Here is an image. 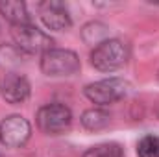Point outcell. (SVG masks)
Returning a JSON list of instances; mask_svg holds the SVG:
<instances>
[{"mask_svg": "<svg viewBox=\"0 0 159 157\" xmlns=\"http://www.w3.org/2000/svg\"><path fill=\"white\" fill-rule=\"evenodd\" d=\"M32 87L26 76L19 74V72H7L2 81H0V94L7 104H22L30 98Z\"/></svg>", "mask_w": 159, "mask_h": 157, "instance_id": "ba28073f", "label": "cell"}, {"mask_svg": "<svg viewBox=\"0 0 159 157\" xmlns=\"http://www.w3.org/2000/svg\"><path fill=\"white\" fill-rule=\"evenodd\" d=\"M129 92H131V83L119 76L93 81V83L85 85V89H83L85 98L91 104H96L100 107L124 100Z\"/></svg>", "mask_w": 159, "mask_h": 157, "instance_id": "7a4b0ae2", "label": "cell"}, {"mask_svg": "<svg viewBox=\"0 0 159 157\" xmlns=\"http://www.w3.org/2000/svg\"><path fill=\"white\" fill-rule=\"evenodd\" d=\"M32 137L30 122L20 115H9L0 122V144L6 148H22Z\"/></svg>", "mask_w": 159, "mask_h": 157, "instance_id": "8992f818", "label": "cell"}, {"mask_svg": "<svg viewBox=\"0 0 159 157\" xmlns=\"http://www.w3.org/2000/svg\"><path fill=\"white\" fill-rule=\"evenodd\" d=\"M0 13L11 22V26L30 24V13L24 2H0Z\"/></svg>", "mask_w": 159, "mask_h": 157, "instance_id": "30bf717a", "label": "cell"}, {"mask_svg": "<svg viewBox=\"0 0 159 157\" xmlns=\"http://www.w3.org/2000/svg\"><path fill=\"white\" fill-rule=\"evenodd\" d=\"M11 37L13 44L26 56H34V54H46L48 50L54 48V39L39 30L37 26L30 24H20V26H13L11 28Z\"/></svg>", "mask_w": 159, "mask_h": 157, "instance_id": "277c9868", "label": "cell"}, {"mask_svg": "<svg viewBox=\"0 0 159 157\" xmlns=\"http://www.w3.org/2000/svg\"><path fill=\"white\" fill-rule=\"evenodd\" d=\"M81 39L87 44H93V46H98L100 43L111 39L109 37V28L107 24L100 22V20H93V22H87L83 28H81Z\"/></svg>", "mask_w": 159, "mask_h": 157, "instance_id": "8fae6325", "label": "cell"}, {"mask_svg": "<svg viewBox=\"0 0 159 157\" xmlns=\"http://www.w3.org/2000/svg\"><path fill=\"white\" fill-rule=\"evenodd\" d=\"M39 17L43 24L54 32H65L72 26V17L69 7L59 0H48L39 4Z\"/></svg>", "mask_w": 159, "mask_h": 157, "instance_id": "52a82bcc", "label": "cell"}, {"mask_svg": "<svg viewBox=\"0 0 159 157\" xmlns=\"http://www.w3.org/2000/svg\"><path fill=\"white\" fill-rule=\"evenodd\" d=\"M0 157H4V155H2V154H0Z\"/></svg>", "mask_w": 159, "mask_h": 157, "instance_id": "2e32d148", "label": "cell"}, {"mask_svg": "<svg viewBox=\"0 0 159 157\" xmlns=\"http://www.w3.org/2000/svg\"><path fill=\"white\" fill-rule=\"evenodd\" d=\"M137 155L139 157H159V137L157 135H146L137 144Z\"/></svg>", "mask_w": 159, "mask_h": 157, "instance_id": "5bb4252c", "label": "cell"}, {"mask_svg": "<svg viewBox=\"0 0 159 157\" xmlns=\"http://www.w3.org/2000/svg\"><path fill=\"white\" fill-rule=\"evenodd\" d=\"M80 122L87 131H100L111 124V115L104 107H91L81 113Z\"/></svg>", "mask_w": 159, "mask_h": 157, "instance_id": "9c48e42d", "label": "cell"}, {"mask_svg": "<svg viewBox=\"0 0 159 157\" xmlns=\"http://www.w3.org/2000/svg\"><path fill=\"white\" fill-rule=\"evenodd\" d=\"M24 56L15 44H0V69L15 72V69H19L24 61Z\"/></svg>", "mask_w": 159, "mask_h": 157, "instance_id": "7c38bea8", "label": "cell"}, {"mask_svg": "<svg viewBox=\"0 0 159 157\" xmlns=\"http://www.w3.org/2000/svg\"><path fill=\"white\" fill-rule=\"evenodd\" d=\"M91 65L100 72H115L122 69L129 59V46L120 39H107L93 48Z\"/></svg>", "mask_w": 159, "mask_h": 157, "instance_id": "6da1fadb", "label": "cell"}, {"mask_svg": "<svg viewBox=\"0 0 159 157\" xmlns=\"http://www.w3.org/2000/svg\"><path fill=\"white\" fill-rule=\"evenodd\" d=\"M35 122L44 135H61L72 124V111L65 104H46L39 107Z\"/></svg>", "mask_w": 159, "mask_h": 157, "instance_id": "5b68a950", "label": "cell"}, {"mask_svg": "<svg viewBox=\"0 0 159 157\" xmlns=\"http://www.w3.org/2000/svg\"><path fill=\"white\" fill-rule=\"evenodd\" d=\"M39 67L44 76L63 78V76H74L81 69V63L76 52L67 48H52L41 56Z\"/></svg>", "mask_w": 159, "mask_h": 157, "instance_id": "3957f363", "label": "cell"}, {"mask_svg": "<svg viewBox=\"0 0 159 157\" xmlns=\"http://www.w3.org/2000/svg\"><path fill=\"white\" fill-rule=\"evenodd\" d=\"M81 157H124V150L119 142H100L87 148Z\"/></svg>", "mask_w": 159, "mask_h": 157, "instance_id": "4fadbf2b", "label": "cell"}, {"mask_svg": "<svg viewBox=\"0 0 159 157\" xmlns=\"http://www.w3.org/2000/svg\"><path fill=\"white\" fill-rule=\"evenodd\" d=\"M157 81H159V70H157Z\"/></svg>", "mask_w": 159, "mask_h": 157, "instance_id": "9a60e30c", "label": "cell"}]
</instances>
